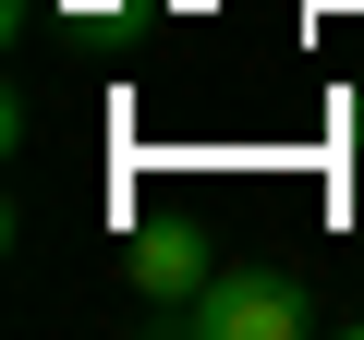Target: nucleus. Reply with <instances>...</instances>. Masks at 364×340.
I'll return each instance as SVG.
<instances>
[{"instance_id": "nucleus-1", "label": "nucleus", "mask_w": 364, "mask_h": 340, "mask_svg": "<svg viewBox=\"0 0 364 340\" xmlns=\"http://www.w3.org/2000/svg\"><path fill=\"white\" fill-rule=\"evenodd\" d=\"M182 328H195V340H304L316 328V292L291 267H219L195 304H182Z\"/></svg>"}, {"instance_id": "nucleus-2", "label": "nucleus", "mask_w": 364, "mask_h": 340, "mask_svg": "<svg viewBox=\"0 0 364 340\" xmlns=\"http://www.w3.org/2000/svg\"><path fill=\"white\" fill-rule=\"evenodd\" d=\"M122 280H134L146 304H170V316H182V304L219 280V255H207V231H195V219H146V231L122 243Z\"/></svg>"}]
</instances>
